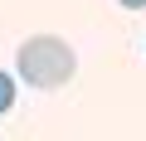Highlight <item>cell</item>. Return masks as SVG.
Here are the masks:
<instances>
[{"mask_svg": "<svg viewBox=\"0 0 146 141\" xmlns=\"http://www.w3.org/2000/svg\"><path fill=\"white\" fill-rule=\"evenodd\" d=\"M10 107H15V78L5 73V68H0V117H5Z\"/></svg>", "mask_w": 146, "mask_h": 141, "instance_id": "2", "label": "cell"}, {"mask_svg": "<svg viewBox=\"0 0 146 141\" xmlns=\"http://www.w3.org/2000/svg\"><path fill=\"white\" fill-rule=\"evenodd\" d=\"M15 68L29 88H63L78 68V54H73L58 34H34L15 49Z\"/></svg>", "mask_w": 146, "mask_h": 141, "instance_id": "1", "label": "cell"}, {"mask_svg": "<svg viewBox=\"0 0 146 141\" xmlns=\"http://www.w3.org/2000/svg\"><path fill=\"white\" fill-rule=\"evenodd\" d=\"M117 5H127V10H146V0H117Z\"/></svg>", "mask_w": 146, "mask_h": 141, "instance_id": "3", "label": "cell"}]
</instances>
